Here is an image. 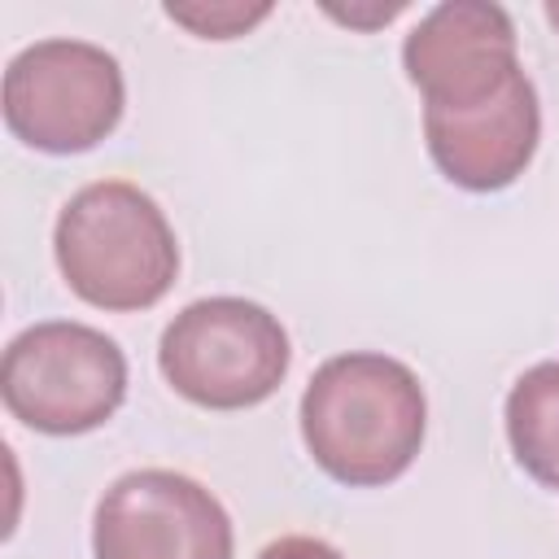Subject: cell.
<instances>
[{
    "label": "cell",
    "instance_id": "cell-9",
    "mask_svg": "<svg viewBox=\"0 0 559 559\" xmlns=\"http://www.w3.org/2000/svg\"><path fill=\"white\" fill-rule=\"evenodd\" d=\"M507 441L515 463L546 489H559V362L528 367L507 393Z\"/></svg>",
    "mask_w": 559,
    "mask_h": 559
},
{
    "label": "cell",
    "instance_id": "cell-7",
    "mask_svg": "<svg viewBox=\"0 0 559 559\" xmlns=\"http://www.w3.org/2000/svg\"><path fill=\"white\" fill-rule=\"evenodd\" d=\"M402 70L419 87L424 109H467L498 96L520 74L515 22L489 0H450L428 9L406 44Z\"/></svg>",
    "mask_w": 559,
    "mask_h": 559
},
{
    "label": "cell",
    "instance_id": "cell-4",
    "mask_svg": "<svg viewBox=\"0 0 559 559\" xmlns=\"http://www.w3.org/2000/svg\"><path fill=\"white\" fill-rule=\"evenodd\" d=\"M127 397V358L114 336L74 319L17 332L0 358L4 411L48 437H79L114 419Z\"/></svg>",
    "mask_w": 559,
    "mask_h": 559
},
{
    "label": "cell",
    "instance_id": "cell-12",
    "mask_svg": "<svg viewBox=\"0 0 559 559\" xmlns=\"http://www.w3.org/2000/svg\"><path fill=\"white\" fill-rule=\"evenodd\" d=\"M336 22H349V26H371V22H389L402 13V4H384L380 13H349V9H328Z\"/></svg>",
    "mask_w": 559,
    "mask_h": 559
},
{
    "label": "cell",
    "instance_id": "cell-13",
    "mask_svg": "<svg viewBox=\"0 0 559 559\" xmlns=\"http://www.w3.org/2000/svg\"><path fill=\"white\" fill-rule=\"evenodd\" d=\"M546 22L559 31V0H550V4H546Z\"/></svg>",
    "mask_w": 559,
    "mask_h": 559
},
{
    "label": "cell",
    "instance_id": "cell-2",
    "mask_svg": "<svg viewBox=\"0 0 559 559\" xmlns=\"http://www.w3.org/2000/svg\"><path fill=\"white\" fill-rule=\"evenodd\" d=\"M52 253L66 288L96 310H148L179 275L175 227L131 179L79 188L57 214Z\"/></svg>",
    "mask_w": 559,
    "mask_h": 559
},
{
    "label": "cell",
    "instance_id": "cell-6",
    "mask_svg": "<svg viewBox=\"0 0 559 559\" xmlns=\"http://www.w3.org/2000/svg\"><path fill=\"white\" fill-rule=\"evenodd\" d=\"M231 515L192 476L135 467L118 476L92 515L96 559H231Z\"/></svg>",
    "mask_w": 559,
    "mask_h": 559
},
{
    "label": "cell",
    "instance_id": "cell-5",
    "mask_svg": "<svg viewBox=\"0 0 559 559\" xmlns=\"http://www.w3.org/2000/svg\"><path fill=\"white\" fill-rule=\"evenodd\" d=\"M127 105L122 66L87 39H39L22 48L0 83L4 127L39 153H87Z\"/></svg>",
    "mask_w": 559,
    "mask_h": 559
},
{
    "label": "cell",
    "instance_id": "cell-11",
    "mask_svg": "<svg viewBox=\"0 0 559 559\" xmlns=\"http://www.w3.org/2000/svg\"><path fill=\"white\" fill-rule=\"evenodd\" d=\"M258 559H345L332 542L323 537H310V533H288V537H275L258 550Z\"/></svg>",
    "mask_w": 559,
    "mask_h": 559
},
{
    "label": "cell",
    "instance_id": "cell-3",
    "mask_svg": "<svg viewBox=\"0 0 559 559\" xmlns=\"http://www.w3.org/2000/svg\"><path fill=\"white\" fill-rule=\"evenodd\" d=\"M293 349L280 314L249 297H201L183 306L162 341L157 367L166 384L205 411H249L288 376Z\"/></svg>",
    "mask_w": 559,
    "mask_h": 559
},
{
    "label": "cell",
    "instance_id": "cell-10",
    "mask_svg": "<svg viewBox=\"0 0 559 559\" xmlns=\"http://www.w3.org/2000/svg\"><path fill=\"white\" fill-rule=\"evenodd\" d=\"M271 13V4H166V17L188 26L201 39H236L249 26H258Z\"/></svg>",
    "mask_w": 559,
    "mask_h": 559
},
{
    "label": "cell",
    "instance_id": "cell-8",
    "mask_svg": "<svg viewBox=\"0 0 559 559\" xmlns=\"http://www.w3.org/2000/svg\"><path fill=\"white\" fill-rule=\"evenodd\" d=\"M424 140L437 170L467 192H498L515 183L542 140V105L533 79L520 70L498 96L467 109H424Z\"/></svg>",
    "mask_w": 559,
    "mask_h": 559
},
{
    "label": "cell",
    "instance_id": "cell-1",
    "mask_svg": "<svg viewBox=\"0 0 559 559\" xmlns=\"http://www.w3.org/2000/svg\"><path fill=\"white\" fill-rule=\"evenodd\" d=\"M301 441L310 459L341 485L371 489L397 480L428 428L419 376L371 349L328 358L301 393Z\"/></svg>",
    "mask_w": 559,
    "mask_h": 559
}]
</instances>
